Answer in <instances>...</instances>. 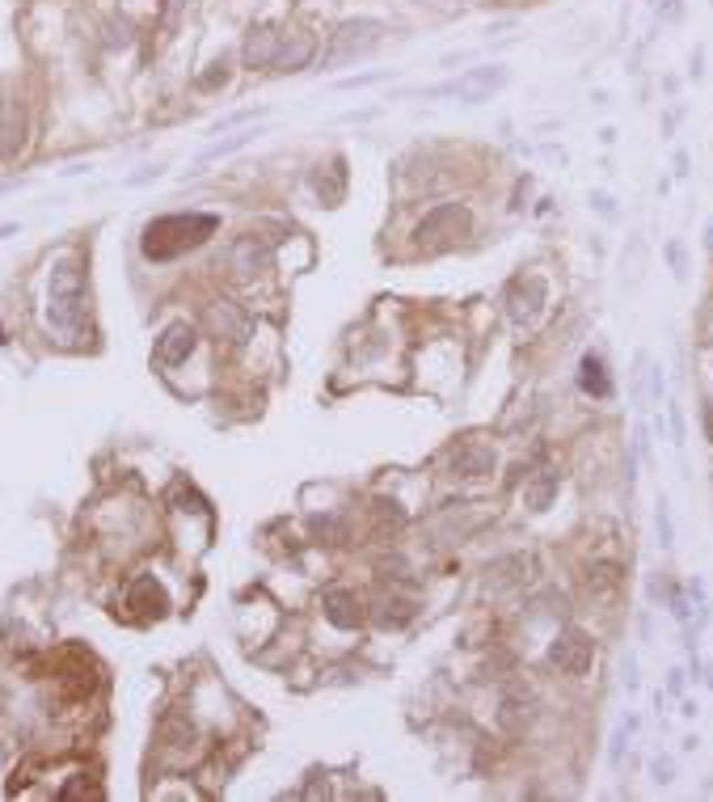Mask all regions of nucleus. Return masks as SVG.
<instances>
[{"label":"nucleus","mask_w":713,"mask_h":802,"mask_svg":"<svg viewBox=\"0 0 713 802\" xmlns=\"http://www.w3.org/2000/svg\"><path fill=\"white\" fill-rule=\"evenodd\" d=\"M89 321V296H85V266L77 253L55 258L51 283H47V326L64 338H80Z\"/></svg>","instance_id":"nucleus-1"},{"label":"nucleus","mask_w":713,"mask_h":802,"mask_svg":"<svg viewBox=\"0 0 713 802\" xmlns=\"http://www.w3.org/2000/svg\"><path fill=\"white\" fill-rule=\"evenodd\" d=\"M219 220L211 211H177V216H156L140 237V250L148 262H169V258H182V253L198 250V245L216 237Z\"/></svg>","instance_id":"nucleus-2"},{"label":"nucleus","mask_w":713,"mask_h":802,"mask_svg":"<svg viewBox=\"0 0 713 802\" xmlns=\"http://www.w3.org/2000/svg\"><path fill=\"white\" fill-rule=\"evenodd\" d=\"M473 229V216L464 203H439V208L427 211V220L414 229V241L422 250H448V245L464 241Z\"/></svg>","instance_id":"nucleus-3"},{"label":"nucleus","mask_w":713,"mask_h":802,"mask_svg":"<svg viewBox=\"0 0 713 802\" xmlns=\"http://www.w3.org/2000/svg\"><path fill=\"white\" fill-rule=\"evenodd\" d=\"M380 34H384V26L380 22H372V17H359V22H342L338 30L329 34V64L338 68V64H351V59H359V56H367L376 43H380Z\"/></svg>","instance_id":"nucleus-4"},{"label":"nucleus","mask_w":713,"mask_h":802,"mask_svg":"<svg viewBox=\"0 0 713 802\" xmlns=\"http://www.w3.org/2000/svg\"><path fill=\"white\" fill-rule=\"evenodd\" d=\"M203 330L219 342H245L250 338V313L237 300L216 296L203 305Z\"/></svg>","instance_id":"nucleus-5"},{"label":"nucleus","mask_w":713,"mask_h":802,"mask_svg":"<svg viewBox=\"0 0 713 802\" xmlns=\"http://www.w3.org/2000/svg\"><path fill=\"white\" fill-rule=\"evenodd\" d=\"M591 659H595V647L582 629H561V634L553 637V647H548V663L561 671H570V676H587Z\"/></svg>","instance_id":"nucleus-6"},{"label":"nucleus","mask_w":713,"mask_h":802,"mask_svg":"<svg viewBox=\"0 0 713 802\" xmlns=\"http://www.w3.org/2000/svg\"><path fill=\"white\" fill-rule=\"evenodd\" d=\"M540 308H545V279L540 275L519 279V283L511 287V296H506V317L524 330V326H532V321L540 317Z\"/></svg>","instance_id":"nucleus-7"},{"label":"nucleus","mask_w":713,"mask_h":802,"mask_svg":"<svg viewBox=\"0 0 713 802\" xmlns=\"http://www.w3.org/2000/svg\"><path fill=\"white\" fill-rule=\"evenodd\" d=\"M266 262H271V245H266L262 237L245 232V237H237V241H232L229 266H232V275H237V279H253L258 271H266Z\"/></svg>","instance_id":"nucleus-8"},{"label":"nucleus","mask_w":713,"mask_h":802,"mask_svg":"<svg viewBox=\"0 0 713 802\" xmlns=\"http://www.w3.org/2000/svg\"><path fill=\"white\" fill-rule=\"evenodd\" d=\"M190 351H195V330H190V321H169L156 338V363L161 368H177V363H186Z\"/></svg>","instance_id":"nucleus-9"},{"label":"nucleus","mask_w":713,"mask_h":802,"mask_svg":"<svg viewBox=\"0 0 713 802\" xmlns=\"http://www.w3.org/2000/svg\"><path fill=\"white\" fill-rule=\"evenodd\" d=\"M26 148V106L17 98H0V161Z\"/></svg>","instance_id":"nucleus-10"},{"label":"nucleus","mask_w":713,"mask_h":802,"mask_svg":"<svg viewBox=\"0 0 713 802\" xmlns=\"http://www.w3.org/2000/svg\"><path fill=\"white\" fill-rule=\"evenodd\" d=\"M313 51H317V38L308 30H283V38H279V56H274V72H300V68H308V59H313Z\"/></svg>","instance_id":"nucleus-11"},{"label":"nucleus","mask_w":713,"mask_h":802,"mask_svg":"<svg viewBox=\"0 0 713 802\" xmlns=\"http://www.w3.org/2000/svg\"><path fill=\"white\" fill-rule=\"evenodd\" d=\"M279 38H283L279 26H253L250 38H245V47H241L245 68H271L274 56H279Z\"/></svg>","instance_id":"nucleus-12"},{"label":"nucleus","mask_w":713,"mask_h":802,"mask_svg":"<svg viewBox=\"0 0 713 802\" xmlns=\"http://www.w3.org/2000/svg\"><path fill=\"white\" fill-rule=\"evenodd\" d=\"M325 621H329V626H338V629H359V626H363L359 595L346 592V587H334V592H325Z\"/></svg>","instance_id":"nucleus-13"},{"label":"nucleus","mask_w":713,"mask_h":802,"mask_svg":"<svg viewBox=\"0 0 713 802\" xmlns=\"http://www.w3.org/2000/svg\"><path fill=\"white\" fill-rule=\"evenodd\" d=\"M127 604L140 616H161L165 608H169V600H165V592L156 587L153 574H140V579L132 583V592H127Z\"/></svg>","instance_id":"nucleus-14"},{"label":"nucleus","mask_w":713,"mask_h":802,"mask_svg":"<svg viewBox=\"0 0 713 802\" xmlns=\"http://www.w3.org/2000/svg\"><path fill=\"white\" fill-rule=\"evenodd\" d=\"M452 469L461 477H485V473H494V452L482 448V444H464V448L452 452Z\"/></svg>","instance_id":"nucleus-15"},{"label":"nucleus","mask_w":713,"mask_h":802,"mask_svg":"<svg viewBox=\"0 0 713 802\" xmlns=\"http://www.w3.org/2000/svg\"><path fill=\"white\" fill-rule=\"evenodd\" d=\"M579 385H582V393H587V397H608V393H612V380H608V372H603L600 355H582Z\"/></svg>","instance_id":"nucleus-16"},{"label":"nucleus","mask_w":713,"mask_h":802,"mask_svg":"<svg viewBox=\"0 0 713 802\" xmlns=\"http://www.w3.org/2000/svg\"><path fill=\"white\" fill-rule=\"evenodd\" d=\"M313 190H317L325 203H342V190H346V166H342V156L329 161V182L321 174L313 177Z\"/></svg>","instance_id":"nucleus-17"},{"label":"nucleus","mask_w":713,"mask_h":802,"mask_svg":"<svg viewBox=\"0 0 713 802\" xmlns=\"http://www.w3.org/2000/svg\"><path fill=\"white\" fill-rule=\"evenodd\" d=\"M553 495H558V473L553 469H545V473H537V482L527 486V507H532V511H545L548 503H553Z\"/></svg>","instance_id":"nucleus-18"},{"label":"nucleus","mask_w":713,"mask_h":802,"mask_svg":"<svg viewBox=\"0 0 713 802\" xmlns=\"http://www.w3.org/2000/svg\"><path fill=\"white\" fill-rule=\"evenodd\" d=\"M250 140H253V132H237V135H229V140H216L211 148H203L198 166H211V161H219V156H229V153H237V148H245Z\"/></svg>","instance_id":"nucleus-19"},{"label":"nucleus","mask_w":713,"mask_h":802,"mask_svg":"<svg viewBox=\"0 0 713 802\" xmlns=\"http://www.w3.org/2000/svg\"><path fill=\"white\" fill-rule=\"evenodd\" d=\"M410 616H414V604H410V600H401V595H393V600L384 595L380 600V626H406Z\"/></svg>","instance_id":"nucleus-20"},{"label":"nucleus","mask_w":713,"mask_h":802,"mask_svg":"<svg viewBox=\"0 0 713 802\" xmlns=\"http://www.w3.org/2000/svg\"><path fill=\"white\" fill-rule=\"evenodd\" d=\"M494 85H503V72H477V77H469V80L461 85V93H464V98L477 102V98L485 93V89H494Z\"/></svg>","instance_id":"nucleus-21"},{"label":"nucleus","mask_w":713,"mask_h":802,"mask_svg":"<svg viewBox=\"0 0 713 802\" xmlns=\"http://www.w3.org/2000/svg\"><path fill=\"white\" fill-rule=\"evenodd\" d=\"M317 537H329V545H346V524L338 516L317 519Z\"/></svg>","instance_id":"nucleus-22"},{"label":"nucleus","mask_w":713,"mask_h":802,"mask_svg":"<svg viewBox=\"0 0 713 802\" xmlns=\"http://www.w3.org/2000/svg\"><path fill=\"white\" fill-rule=\"evenodd\" d=\"M616 583H621V579H616L612 566H591V571H587V587H591V592H595V587H600V592H612Z\"/></svg>","instance_id":"nucleus-23"},{"label":"nucleus","mask_w":713,"mask_h":802,"mask_svg":"<svg viewBox=\"0 0 713 802\" xmlns=\"http://www.w3.org/2000/svg\"><path fill=\"white\" fill-rule=\"evenodd\" d=\"M216 85H229V59L211 64L208 77H198V89H216Z\"/></svg>","instance_id":"nucleus-24"},{"label":"nucleus","mask_w":713,"mask_h":802,"mask_svg":"<svg viewBox=\"0 0 713 802\" xmlns=\"http://www.w3.org/2000/svg\"><path fill=\"white\" fill-rule=\"evenodd\" d=\"M658 537H663V545H671V516H667V503H658Z\"/></svg>","instance_id":"nucleus-25"},{"label":"nucleus","mask_w":713,"mask_h":802,"mask_svg":"<svg viewBox=\"0 0 713 802\" xmlns=\"http://www.w3.org/2000/svg\"><path fill=\"white\" fill-rule=\"evenodd\" d=\"M177 9H182V0H165V17H174Z\"/></svg>","instance_id":"nucleus-26"},{"label":"nucleus","mask_w":713,"mask_h":802,"mask_svg":"<svg viewBox=\"0 0 713 802\" xmlns=\"http://www.w3.org/2000/svg\"><path fill=\"white\" fill-rule=\"evenodd\" d=\"M13 232H17V224H0V241H5V237H13Z\"/></svg>","instance_id":"nucleus-27"},{"label":"nucleus","mask_w":713,"mask_h":802,"mask_svg":"<svg viewBox=\"0 0 713 802\" xmlns=\"http://www.w3.org/2000/svg\"><path fill=\"white\" fill-rule=\"evenodd\" d=\"M705 427H709V440H713V410H709V422H705Z\"/></svg>","instance_id":"nucleus-28"},{"label":"nucleus","mask_w":713,"mask_h":802,"mask_svg":"<svg viewBox=\"0 0 713 802\" xmlns=\"http://www.w3.org/2000/svg\"><path fill=\"white\" fill-rule=\"evenodd\" d=\"M709 250H713V224H709Z\"/></svg>","instance_id":"nucleus-29"},{"label":"nucleus","mask_w":713,"mask_h":802,"mask_svg":"<svg viewBox=\"0 0 713 802\" xmlns=\"http://www.w3.org/2000/svg\"><path fill=\"white\" fill-rule=\"evenodd\" d=\"M0 342H9V338H5V330H0Z\"/></svg>","instance_id":"nucleus-30"}]
</instances>
